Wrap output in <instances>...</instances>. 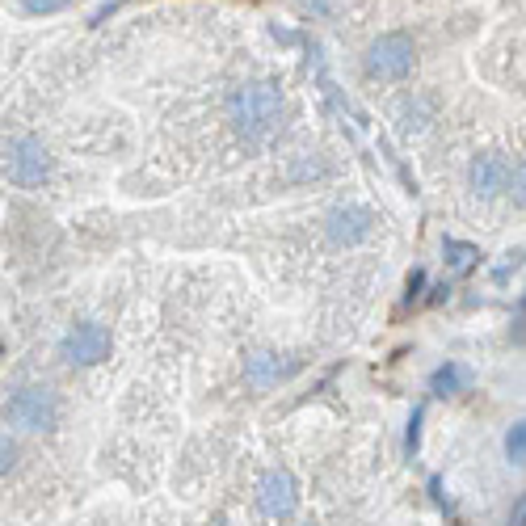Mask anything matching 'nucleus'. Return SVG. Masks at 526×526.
<instances>
[{"instance_id":"1","label":"nucleus","mask_w":526,"mask_h":526,"mask_svg":"<svg viewBox=\"0 0 526 526\" xmlns=\"http://www.w3.org/2000/svg\"><path fill=\"white\" fill-rule=\"evenodd\" d=\"M278 114H282V93L270 80H249V85H236L228 93V123L245 139L270 135Z\"/></svg>"},{"instance_id":"2","label":"nucleus","mask_w":526,"mask_h":526,"mask_svg":"<svg viewBox=\"0 0 526 526\" xmlns=\"http://www.w3.org/2000/svg\"><path fill=\"white\" fill-rule=\"evenodd\" d=\"M5 177L13 181V186H22V190L43 186V181L51 177V156H47V148L38 144L34 135H13L9 148H5Z\"/></svg>"},{"instance_id":"3","label":"nucleus","mask_w":526,"mask_h":526,"mask_svg":"<svg viewBox=\"0 0 526 526\" xmlns=\"http://www.w3.org/2000/svg\"><path fill=\"white\" fill-rule=\"evenodd\" d=\"M413 59H417V47L409 34H383L367 47V76L375 80H404L413 72Z\"/></svg>"},{"instance_id":"4","label":"nucleus","mask_w":526,"mask_h":526,"mask_svg":"<svg viewBox=\"0 0 526 526\" xmlns=\"http://www.w3.org/2000/svg\"><path fill=\"white\" fill-rule=\"evenodd\" d=\"M5 417L22 430H51L59 417V400L47 388H17L5 404Z\"/></svg>"},{"instance_id":"5","label":"nucleus","mask_w":526,"mask_h":526,"mask_svg":"<svg viewBox=\"0 0 526 526\" xmlns=\"http://www.w3.org/2000/svg\"><path fill=\"white\" fill-rule=\"evenodd\" d=\"M64 358L76 367H97L101 358H110V329L97 320H80L64 337Z\"/></svg>"},{"instance_id":"6","label":"nucleus","mask_w":526,"mask_h":526,"mask_svg":"<svg viewBox=\"0 0 526 526\" xmlns=\"http://www.w3.org/2000/svg\"><path fill=\"white\" fill-rule=\"evenodd\" d=\"M257 505H261V514L274 518V522L291 518V514H295V505H299V480H295L287 468H270L266 476H261Z\"/></svg>"},{"instance_id":"7","label":"nucleus","mask_w":526,"mask_h":526,"mask_svg":"<svg viewBox=\"0 0 526 526\" xmlns=\"http://www.w3.org/2000/svg\"><path fill=\"white\" fill-rule=\"evenodd\" d=\"M375 228V211L362 207V202H346V207H333L329 211V240L333 245H358L367 240Z\"/></svg>"},{"instance_id":"8","label":"nucleus","mask_w":526,"mask_h":526,"mask_svg":"<svg viewBox=\"0 0 526 526\" xmlns=\"http://www.w3.org/2000/svg\"><path fill=\"white\" fill-rule=\"evenodd\" d=\"M510 177H514V169H510V160H505L501 152H480L472 160V169H468V186L480 198H497L505 186H510Z\"/></svg>"},{"instance_id":"9","label":"nucleus","mask_w":526,"mask_h":526,"mask_svg":"<svg viewBox=\"0 0 526 526\" xmlns=\"http://www.w3.org/2000/svg\"><path fill=\"white\" fill-rule=\"evenodd\" d=\"M282 375H287V367L278 362V354H249V362H245V379L253 388H270Z\"/></svg>"},{"instance_id":"10","label":"nucleus","mask_w":526,"mask_h":526,"mask_svg":"<svg viewBox=\"0 0 526 526\" xmlns=\"http://www.w3.org/2000/svg\"><path fill=\"white\" fill-rule=\"evenodd\" d=\"M442 253H447V270H451V274H472L476 261H480V249L468 245V240H447V245H442Z\"/></svg>"},{"instance_id":"11","label":"nucleus","mask_w":526,"mask_h":526,"mask_svg":"<svg viewBox=\"0 0 526 526\" xmlns=\"http://www.w3.org/2000/svg\"><path fill=\"white\" fill-rule=\"evenodd\" d=\"M463 388V367H455V362H447V367H438L430 375V392L434 396H455Z\"/></svg>"},{"instance_id":"12","label":"nucleus","mask_w":526,"mask_h":526,"mask_svg":"<svg viewBox=\"0 0 526 526\" xmlns=\"http://www.w3.org/2000/svg\"><path fill=\"white\" fill-rule=\"evenodd\" d=\"M505 455L514 463H526V421H518V426L505 434Z\"/></svg>"},{"instance_id":"13","label":"nucleus","mask_w":526,"mask_h":526,"mask_svg":"<svg viewBox=\"0 0 526 526\" xmlns=\"http://www.w3.org/2000/svg\"><path fill=\"white\" fill-rule=\"evenodd\" d=\"M510 194H514V202H518V207H526V160H518V165H514V177H510Z\"/></svg>"},{"instance_id":"14","label":"nucleus","mask_w":526,"mask_h":526,"mask_svg":"<svg viewBox=\"0 0 526 526\" xmlns=\"http://www.w3.org/2000/svg\"><path fill=\"white\" fill-rule=\"evenodd\" d=\"M421 417H426L421 409H413V417H409V434H404V447H409V455L421 447Z\"/></svg>"},{"instance_id":"15","label":"nucleus","mask_w":526,"mask_h":526,"mask_svg":"<svg viewBox=\"0 0 526 526\" xmlns=\"http://www.w3.org/2000/svg\"><path fill=\"white\" fill-rule=\"evenodd\" d=\"M26 13H38V17H47V13H59L68 5V0H22Z\"/></svg>"},{"instance_id":"16","label":"nucleus","mask_w":526,"mask_h":526,"mask_svg":"<svg viewBox=\"0 0 526 526\" xmlns=\"http://www.w3.org/2000/svg\"><path fill=\"white\" fill-rule=\"evenodd\" d=\"M421 287H426V270H413V274H409V299H417Z\"/></svg>"},{"instance_id":"17","label":"nucleus","mask_w":526,"mask_h":526,"mask_svg":"<svg viewBox=\"0 0 526 526\" xmlns=\"http://www.w3.org/2000/svg\"><path fill=\"white\" fill-rule=\"evenodd\" d=\"M510 526H526V497L514 505V514H510Z\"/></svg>"},{"instance_id":"18","label":"nucleus","mask_w":526,"mask_h":526,"mask_svg":"<svg viewBox=\"0 0 526 526\" xmlns=\"http://www.w3.org/2000/svg\"><path fill=\"white\" fill-rule=\"evenodd\" d=\"M0 451H5V472H9V468H13V455H17V447H13V442L5 438V447H0Z\"/></svg>"},{"instance_id":"19","label":"nucleus","mask_w":526,"mask_h":526,"mask_svg":"<svg viewBox=\"0 0 526 526\" xmlns=\"http://www.w3.org/2000/svg\"><path fill=\"white\" fill-rule=\"evenodd\" d=\"M303 526H316V522H303Z\"/></svg>"}]
</instances>
